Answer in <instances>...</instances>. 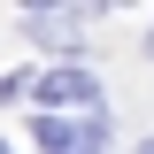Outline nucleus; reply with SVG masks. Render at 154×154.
<instances>
[{
	"mask_svg": "<svg viewBox=\"0 0 154 154\" xmlns=\"http://www.w3.org/2000/svg\"><path fill=\"white\" fill-rule=\"evenodd\" d=\"M38 146L46 154H108V123L100 116H38Z\"/></svg>",
	"mask_w": 154,
	"mask_h": 154,
	"instance_id": "f257e3e1",
	"label": "nucleus"
},
{
	"mask_svg": "<svg viewBox=\"0 0 154 154\" xmlns=\"http://www.w3.org/2000/svg\"><path fill=\"white\" fill-rule=\"evenodd\" d=\"M31 93L46 100V108H100V85H93V69H77V62H62V69L31 77Z\"/></svg>",
	"mask_w": 154,
	"mask_h": 154,
	"instance_id": "f03ea898",
	"label": "nucleus"
},
{
	"mask_svg": "<svg viewBox=\"0 0 154 154\" xmlns=\"http://www.w3.org/2000/svg\"><path fill=\"white\" fill-rule=\"evenodd\" d=\"M31 31L38 38H69L77 31V8H31Z\"/></svg>",
	"mask_w": 154,
	"mask_h": 154,
	"instance_id": "7ed1b4c3",
	"label": "nucleus"
},
{
	"mask_svg": "<svg viewBox=\"0 0 154 154\" xmlns=\"http://www.w3.org/2000/svg\"><path fill=\"white\" fill-rule=\"evenodd\" d=\"M16 93H31V77H0V100H16Z\"/></svg>",
	"mask_w": 154,
	"mask_h": 154,
	"instance_id": "20e7f679",
	"label": "nucleus"
},
{
	"mask_svg": "<svg viewBox=\"0 0 154 154\" xmlns=\"http://www.w3.org/2000/svg\"><path fill=\"white\" fill-rule=\"evenodd\" d=\"M139 154H154V139H146V146H139Z\"/></svg>",
	"mask_w": 154,
	"mask_h": 154,
	"instance_id": "39448f33",
	"label": "nucleus"
},
{
	"mask_svg": "<svg viewBox=\"0 0 154 154\" xmlns=\"http://www.w3.org/2000/svg\"><path fill=\"white\" fill-rule=\"evenodd\" d=\"M0 154H8V146H0Z\"/></svg>",
	"mask_w": 154,
	"mask_h": 154,
	"instance_id": "423d86ee",
	"label": "nucleus"
}]
</instances>
